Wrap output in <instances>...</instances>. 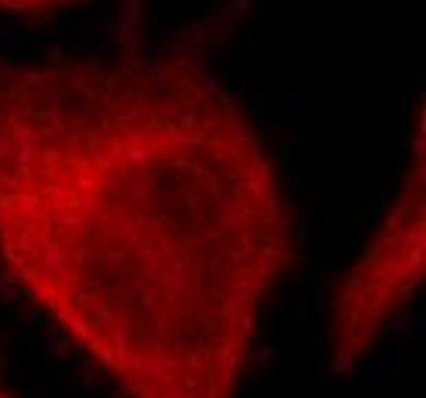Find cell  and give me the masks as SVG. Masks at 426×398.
<instances>
[{
	"label": "cell",
	"mask_w": 426,
	"mask_h": 398,
	"mask_svg": "<svg viewBox=\"0 0 426 398\" xmlns=\"http://www.w3.org/2000/svg\"><path fill=\"white\" fill-rule=\"evenodd\" d=\"M0 260L129 398H237L298 242L239 101L123 49L0 58Z\"/></svg>",
	"instance_id": "obj_1"
},
{
	"label": "cell",
	"mask_w": 426,
	"mask_h": 398,
	"mask_svg": "<svg viewBox=\"0 0 426 398\" xmlns=\"http://www.w3.org/2000/svg\"><path fill=\"white\" fill-rule=\"evenodd\" d=\"M0 398H12V393H10V389H6V386H3V383H0Z\"/></svg>",
	"instance_id": "obj_4"
},
{
	"label": "cell",
	"mask_w": 426,
	"mask_h": 398,
	"mask_svg": "<svg viewBox=\"0 0 426 398\" xmlns=\"http://www.w3.org/2000/svg\"><path fill=\"white\" fill-rule=\"evenodd\" d=\"M423 135L390 214L346 270L331 312V371L344 377L408 310L426 273Z\"/></svg>",
	"instance_id": "obj_2"
},
{
	"label": "cell",
	"mask_w": 426,
	"mask_h": 398,
	"mask_svg": "<svg viewBox=\"0 0 426 398\" xmlns=\"http://www.w3.org/2000/svg\"><path fill=\"white\" fill-rule=\"evenodd\" d=\"M83 0H0V12H12L22 18H47L64 6H77Z\"/></svg>",
	"instance_id": "obj_3"
}]
</instances>
